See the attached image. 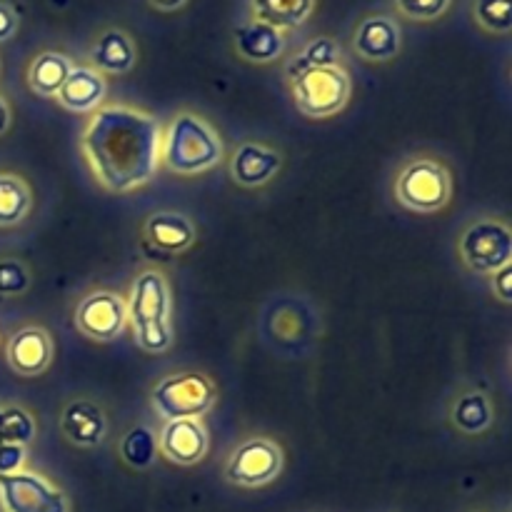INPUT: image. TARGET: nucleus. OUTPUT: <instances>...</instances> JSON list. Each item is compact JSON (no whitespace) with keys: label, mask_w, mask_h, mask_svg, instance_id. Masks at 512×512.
I'll return each mask as SVG.
<instances>
[{"label":"nucleus","mask_w":512,"mask_h":512,"mask_svg":"<svg viewBox=\"0 0 512 512\" xmlns=\"http://www.w3.org/2000/svg\"><path fill=\"white\" fill-rule=\"evenodd\" d=\"M160 123L128 105L98 108L80 138L90 173L110 193L150 183L160 165Z\"/></svg>","instance_id":"obj_1"},{"label":"nucleus","mask_w":512,"mask_h":512,"mask_svg":"<svg viewBox=\"0 0 512 512\" xmlns=\"http://www.w3.org/2000/svg\"><path fill=\"white\" fill-rule=\"evenodd\" d=\"M128 325L145 353H165L173 345V293L163 270L145 268L133 280Z\"/></svg>","instance_id":"obj_2"},{"label":"nucleus","mask_w":512,"mask_h":512,"mask_svg":"<svg viewBox=\"0 0 512 512\" xmlns=\"http://www.w3.org/2000/svg\"><path fill=\"white\" fill-rule=\"evenodd\" d=\"M160 160L175 175L208 173L223 163V140L208 120L183 110L168 125L160 143Z\"/></svg>","instance_id":"obj_3"},{"label":"nucleus","mask_w":512,"mask_h":512,"mask_svg":"<svg viewBox=\"0 0 512 512\" xmlns=\"http://www.w3.org/2000/svg\"><path fill=\"white\" fill-rule=\"evenodd\" d=\"M453 198V175L433 155H415L395 178V200L410 213L430 215L443 210Z\"/></svg>","instance_id":"obj_4"},{"label":"nucleus","mask_w":512,"mask_h":512,"mask_svg":"<svg viewBox=\"0 0 512 512\" xmlns=\"http://www.w3.org/2000/svg\"><path fill=\"white\" fill-rule=\"evenodd\" d=\"M293 103L305 118L325 120L338 115L353 95V78L343 65L313 68L290 80Z\"/></svg>","instance_id":"obj_5"},{"label":"nucleus","mask_w":512,"mask_h":512,"mask_svg":"<svg viewBox=\"0 0 512 512\" xmlns=\"http://www.w3.org/2000/svg\"><path fill=\"white\" fill-rule=\"evenodd\" d=\"M218 400V388L213 380L203 373H175L165 375L153 390H150V403L155 413L168 420L180 418H203L208 410H213Z\"/></svg>","instance_id":"obj_6"},{"label":"nucleus","mask_w":512,"mask_h":512,"mask_svg":"<svg viewBox=\"0 0 512 512\" xmlns=\"http://www.w3.org/2000/svg\"><path fill=\"white\" fill-rule=\"evenodd\" d=\"M458 253L475 275H493L512 263V233L498 218L473 220L458 238Z\"/></svg>","instance_id":"obj_7"},{"label":"nucleus","mask_w":512,"mask_h":512,"mask_svg":"<svg viewBox=\"0 0 512 512\" xmlns=\"http://www.w3.org/2000/svg\"><path fill=\"white\" fill-rule=\"evenodd\" d=\"M283 470V450L275 440L255 435L240 443L225 463V480L238 488H263Z\"/></svg>","instance_id":"obj_8"},{"label":"nucleus","mask_w":512,"mask_h":512,"mask_svg":"<svg viewBox=\"0 0 512 512\" xmlns=\"http://www.w3.org/2000/svg\"><path fill=\"white\" fill-rule=\"evenodd\" d=\"M73 320L75 328L85 338L95 340V343H110V340L120 338L128 325V300L110 290H95V293L80 298Z\"/></svg>","instance_id":"obj_9"},{"label":"nucleus","mask_w":512,"mask_h":512,"mask_svg":"<svg viewBox=\"0 0 512 512\" xmlns=\"http://www.w3.org/2000/svg\"><path fill=\"white\" fill-rule=\"evenodd\" d=\"M0 503L8 512H68V498L35 473L0 475Z\"/></svg>","instance_id":"obj_10"},{"label":"nucleus","mask_w":512,"mask_h":512,"mask_svg":"<svg viewBox=\"0 0 512 512\" xmlns=\"http://www.w3.org/2000/svg\"><path fill=\"white\" fill-rule=\"evenodd\" d=\"M158 450L175 465H183V468L198 465L203 463L210 450L208 430L200 423V418L165 420L158 438Z\"/></svg>","instance_id":"obj_11"},{"label":"nucleus","mask_w":512,"mask_h":512,"mask_svg":"<svg viewBox=\"0 0 512 512\" xmlns=\"http://www.w3.org/2000/svg\"><path fill=\"white\" fill-rule=\"evenodd\" d=\"M5 355H8V365L13 368V373L23 375V378H38L53 363L55 343L48 330L30 325V328L18 330L8 340Z\"/></svg>","instance_id":"obj_12"},{"label":"nucleus","mask_w":512,"mask_h":512,"mask_svg":"<svg viewBox=\"0 0 512 512\" xmlns=\"http://www.w3.org/2000/svg\"><path fill=\"white\" fill-rule=\"evenodd\" d=\"M283 155L263 143H243L230 160V178L243 188H260L278 175Z\"/></svg>","instance_id":"obj_13"},{"label":"nucleus","mask_w":512,"mask_h":512,"mask_svg":"<svg viewBox=\"0 0 512 512\" xmlns=\"http://www.w3.org/2000/svg\"><path fill=\"white\" fill-rule=\"evenodd\" d=\"M353 50L370 63H385L400 53V28L390 15H370L353 35Z\"/></svg>","instance_id":"obj_14"},{"label":"nucleus","mask_w":512,"mask_h":512,"mask_svg":"<svg viewBox=\"0 0 512 512\" xmlns=\"http://www.w3.org/2000/svg\"><path fill=\"white\" fill-rule=\"evenodd\" d=\"M60 430L78 448H98L108 435V420H105L100 405H95L93 400L78 398L68 403V408L60 415Z\"/></svg>","instance_id":"obj_15"},{"label":"nucleus","mask_w":512,"mask_h":512,"mask_svg":"<svg viewBox=\"0 0 512 512\" xmlns=\"http://www.w3.org/2000/svg\"><path fill=\"white\" fill-rule=\"evenodd\" d=\"M143 235L148 243L163 250L168 255H180L190 250L198 238L193 220L183 213H173V210H163V213H153L143 225Z\"/></svg>","instance_id":"obj_16"},{"label":"nucleus","mask_w":512,"mask_h":512,"mask_svg":"<svg viewBox=\"0 0 512 512\" xmlns=\"http://www.w3.org/2000/svg\"><path fill=\"white\" fill-rule=\"evenodd\" d=\"M105 93H108L105 75H100L90 65H75L55 100L70 113H93L100 108Z\"/></svg>","instance_id":"obj_17"},{"label":"nucleus","mask_w":512,"mask_h":512,"mask_svg":"<svg viewBox=\"0 0 512 512\" xmlns=\"http://www.w3.org/2000/svg\"><path fill=\"white\" fill-rule=\"evenodd\" d=\"M90 68L100 75H125L138 63V48L135 40L125 30L108 28L98 35L90 48Z\"/></svg>","instance_id":"obj_18"},{"label":"nucleus","mask_w":512,"mask_h":512,"mask_svg":"<svg viewBox=\"0 0 512 512\" xmlns=\"http://www.w3.org/2000/svg\"><path fill=\"white\" fill-rule=\"evenodd\" d=\"M235 53L255 65L273 63L285 53V33L258 20H248L235 30Z\"/></svg>","instance_id":"obj_19"},{"label":"nucleus","mask_w":512,"mask_h":512,"mask_svg":"<svg viewBox=\"0 0 512 512\" xmlns=\"http://www.w3.org/2000/svg\"><path fill=\"white\" fill-rule=\"evenodd\" d=\"M250 20L280 30H298L313 18L318 0H248Z\"/></svg>","instance_id":"obj_20"},{"label":"nucleus","mask_w":512,"mask_h":512,"mask_svg":"<svg viewBox=\"0 0 512 512\" xmlns=\"http://www.w3.org/2000/svg\"><path fill=\"white\" fill-rule=\"evenodd\" d=\"M73 60L58 50H45L35 55L28 65V88L40 98H55L73 70Z\"/></svg>","instance_id":"obj_21"},{"label":"nucleus","mask_w":512,"mask_h":512,"mask_svg":"<svg viewBox=\"0 0 512 512\" xmlns=\"http://www.w3.org/2000/svg\"><path fill=\"white\" fill-rule=\"evenodd\" d=\"M493 403L480 390H465L450 405V423L465 435H480L493 425Z\"/></svg>","instance_id":"obj_22"},{"label":"nucleus","mask_w":512,"mask_h":512,"mask_svg":"<svg viewBox=\"0 0 512 512\" xmlns=\"http://www.w3.org/2000/svg\"><path fill=\"white\" fill-rule=\"evenodd\" d=\"M33 210L30 185L15 173H0V228H15Z\"/></svg>","instance_id":"obj_23"},{"label":"nucleus","mask_w":512,"mask_h":512,"mask_svg":"<svg viewBox=\"0 0 512 512\" xmlns=\"http://www.w3.org/2000/svg\"><path fill=\"white\" fill-rule=\"evenodd\" d=\"M328 65H340V45L338 40L328 38V35H320V38H313L285 68V75L288 80L298 78L300 73L313 68H328Z\"/></svg>","instance_id":"obj_24"},{"label":"nucleus","mask_w":512,"mask_h":512,"mask_svg":"<svg viewBox=\"0 0 512 512\" xmlns=\"http://www.w3.org/2000/svg\"><path fill=\"white\" fill-rule=\"evenodd\" d=\"M120 455H123V460L130 468H150L155 455H158V438H155L153 430L145 428V425H135V428H130L128 433H125L123 443H120Z\"/></svg>","instance_id":"obj_25"},{"label":"nucleus","mask_w":512,"mask_h":512,"mask_svg":"<svg viewBox=\"0 0 512 512\" xmlns=\"http://www.w3.org/2000/svg\"><path fill=\"white\" fill-rule=\"evenodd\" d=\"M473 20L490 35H508L512 28V0H475Z\"/></svg>","instance_id":"obj_26"},{"label":"nucleus","mask_w":512,"mask_h":512,"mask_svg":"<svg viewBox=\"0 0 512 512\" xmlns=\"http://www.w3.org/2000/svg\"><path fill=\"white\" fill-rule=\"evenodd\" d=\"M35 438V420L23 408L3 410V443L28 445Z\"/></svg>","instance_id":"obj_27"},{"label":"nucleus","mask_w":512,"mask_h":512,"mask_svg":"<svg viewBox=\"0 0 512 512\" xmlns=\"http://www.w3.org/2000/svg\"><path fill=\"white\" fill-rule=\"evenodd\" d=\"M395 10L415 23H430L448 13L453 0H393Z\"/></svg>","instance_id":"obj_28"},{"label":"nucleus","mask_w":512,"mask_h":512,"mask_svg":"<svg viewBox=\"0 0 512 512\" xmlns=\"http://www.w3.org/2000/svg\"><path fill=\"white\" fill-rule=\"evenodd\" d=\"M30 285V273L20 260L3 258L0 260V298H13L23 295Z\"/></svg>","instance_id":"obj_29"},{"label":"nucleus","mask_w":512,"mask_h":512,"mask_svg":"<svg viewBox=\"0 0 512 512\" xmlns=\"http://www.w3.org/2000/svg\"><path fill=\"white\" fill-rule=\"evenodd\" d=\"M25 463V448L23 445L0 443V475L20 473Z\"/></svg>","instance_id":"obj_30"},{"label":"nucleus","mask_w":512,"mask_h":512,"mask_svg":"<svg viewBox=\"0 0 512 512\" xmlns=\"http://www.w3.org/2000/svg\"><path fill=\"white\" fill-rule=\"evenodd\" d=\"M493 293L500 303L512 300V265H505L498 273H493Z\"/></svg>","instance_id":"obj_31"},{"label":"nucleus","mask_w":512,"mask_h":512,"mask_svg":"<svg viewBox=\"0 0 512 512\" xmlns=\"http://www.w3.org/2000/svg\"><path fill=\"white\" fill-rule=\"evenodd\" d=\"M15 30H18V15L8 3H0V43L13 38Z\"/></svg>","instance_id":"obj_32"},{"label":"nucleus","mask_w":512,"mask_h":512,"mask_svg":"<svg viewBox=\"0 0 512 512\" xmlns=\"http://www.w3.org/2000/svg\"><path fill=\"white\" fill-rule=\"evenodd\" d=\"M148 3L153 5L155 10H160V13H175V10L188 5V0H148Z\"/></svg>","instance_id":"obj_33"},{"label":"nucleus","mask_w":512,"mask_h":512,"mask_svg":"<svg viewBox=\"0 0 512 512\" xmlns=\"http://www.w3.org/2000/svg\"><path fill=\"white\" fill-rule=\"evenodd\" d=\"M10 120H13V115H10V105L5 103V98H0V135L8 133Z\"/></svg>","instance_id":"obj_34"},{"label":"nucleus","mask_w":512,"mask_h":512,"mask_svg":"<svg viewBox=\"0 0 512 512\" xmlns=\"http://www.w3.org/2000/svg\"><path fill=\"white\" fill-rule=\"evenodd\" d=\"M0 443H3V410H0Z\"/></svg>","instance_id":"obj_35"}]
</instances>
